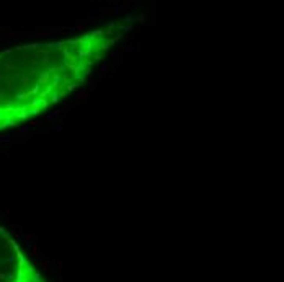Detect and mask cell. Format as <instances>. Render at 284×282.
<instances>
[{
  "label": "cell",
  "mask_w": 284,
  "mask_h": 282,
  "mask_svg": "<svg viewBox=\"0 0 284 282\" xmlns=\"http://www.w3.org/2000/svg\"><path fill=\"white\" fill-rule=\"evenodd\" d=\"M129 26L118 21L75 38L35 42L0 52V132L25 124L62 101Z\"/></svg>",
  "instance_id": "obj_1"
},
{
  "label": "cell",
  "mask_w": 284,
  "mask_h": 282,
  "mask_svg": "<svg viewBox=\"0 0 284 282\" xmlns=\"http://www.w3.org/2000/svg\"><path fill=\"white\" fill-rule=\"evenodd\" d=\"M0 282H49L13 236L0 227Z\"/></svg>",
  "instance_id": "obj_2"
}]
</instances>
